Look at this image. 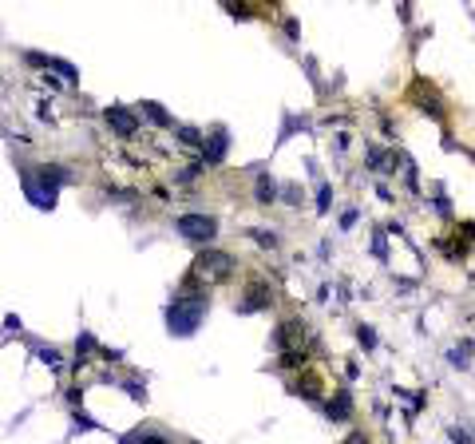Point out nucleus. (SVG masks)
<instances>
[{
	"label": "nucleus",
	"instance_id": "obj_10",
	"mask_svg": "<svg viewBox=\"0 0 475 444\" xmlns=\"http://www.w3.org/2000/svg\"><path fill=\"white\" fill-rule=\"evenodd\" d=\"M447 436H451V441H456V444H472V436H467V432H463V429H451V432H447Z\"/></svg>",
	"mask_w": 475,
	"mask_h": 444
},
{
	"label": "nucleus",
	"instance_id": "obj_2",
	"mask_svg": "<svg viewBox=\"0 0 475 444\" xmlns=\"http://www.w3.org/2000/svg\"><path fill=\"white\" fill-rule=\"evenodd\" d=\"M198 274H206V282L230 278L234 274V258H230V254H218V250H202V254H198Z\"/></svg>",
	"mask_w": 475,
	"mask_h": 444
},
{
	"label": "nucleus",
	"instance_id": "obj_8",
	"mask_svg": "<svg viewBox=\"0 0 475 444\" xmlns=\"http://www.w3.org/2000/svg\"><path fill=\"white\" fill-rule=\"evenodd\" d=\"M143 111H147V115H151L154 123H163V127L170 123V115H167V111H163V108H159V103H147V99H143Z\"/></svg>",
	"mask_w": 475,
	"mask_h": 444
},
{
	"label": "nucleus",
	"instance_id": "obj_9",
	"mask_svg": "<svg viewBox=\"0 0 475 444\" xmlns=\"http://www.w3.org/2000/svg\"><path fill=\"white\" fill-rule=\"evenodd\" d=\"M44 64H48V68H56L64 80H75V68H71L68 60H44Z\"/></svg>",
	"mask_w": 475,
	"mask_h": 444
},
{
	"label": "nucleus",
	"instance_id": "obj_6",
	"mask_svg": "<svg viewBox=\"0 0 475 444\" xmlns=\"http://www.w3.org/2000/svg\"><path fill=\"white\" fill-rule=\"evenodd\" d=\"M278 198V182L274 179H258V203H274Z\"/></svg>",
	"mask_w": 475,
	"mask_h": 444
},
{
	"label": "nucleus",
	"instance_id": "obj_5",
	"mask_svg": "<svg viewBox=\"0 0 475 444\" xmlns=\"http://www.w3.org/2000/svg\"><path fill=\"white\" fill-rule=\"evenodd\" d=\"M269 302H274V298L266 293V286H250V293L238 302V309H242V314H253V309H262V305H269Z\"/></svg>",
	"mask_w": 475,
	"mask_h": 444
},
{
	"label": "nucleus",
	"instance_id": "obj_4",
	"mask_svg": "<svg viewBox=\"0 0 475 444\" xmlns=\"http://www.w3.org/2000/svg\"><path fill=\"white\" fill-rule=\"evenodd\" d=\"M107 123H111L119 135H135V131H139L135 115H131V111H123V108H111V111H107Z\"/></svg>",
	"mask_w": 475,
	"mask_h": 444
},
{
	"label": "nucleus",
	"instance_id": "obj_12",
	"mask_svg": "<svg viewBox=\"0 0 475 444\" xmlns=\"http://www.w3.org/2000/svg\"><path fill=\"white\" fill-rule=\"evenodd\" d=\"M361 341H364L368 349H373V345H377V333H373V330H361Z\"/></svg>",
	"mask_w": 475,
	"mask_h": 444
},
{
	"label": "nucleus",
	"instance_id": "obj_7",
	"mask_svg": "<svg viewBox=\"0 0 475 444\" xmlns=\"http://www.w3.org/2000/svg\"><path fill=\"white\" fill-rule=\"evenodd\" d=\"M123 444H167L159 432H131V436H123Z\"/></svg>",
	"mask_w": 475,
	"mask_h": 444
},
{
	"label": "nucleus",
	"instance_id": "obj_11",
	"mask_svg": "<svg viewBox=\"0 0 475 444\" xmlns=\"http://www.w3.org/2000/svg\"><path fill=\"white\" fill-rule=\"evenodd\" d=\"M329 194H333L329 187H321V191H317V207H321V210H329Z\"/></svg>",
	"mask_w": 475,
	"mask_h": 444
},
{
	"label": "nucleus",
	"instance_id": "obj_3",
	"mask_svg": "<svg viewBox=\"0 0 475 444\" xmlns=\"http://www.w3.org/2000/svg\"><path fill=\"white\" fill-rule=\"evenodd\" d=\"M325 413L333 416V420H349V416H352V393H349V388H337L333 401L325 404Z\"/></svg>",
	"mask_w": 475,
	"mask_h": 444
},
{
	"label": "nucleus",
	"instance_id": "obj_1",
	"mask_svg": "<svg viewBox=\"0 0 475 444\" xmlns=\"http://www.w3.org/2000/svg\"><path fill=\"white\" fill-rule=\"evenodd\" d=\"M179 230H182V238H190V242H210V238L218 234V222L210 219V214H182Z\"/></svg>",
	"mask_w": 475,
	"mask_h": 444
}]
</instances>
